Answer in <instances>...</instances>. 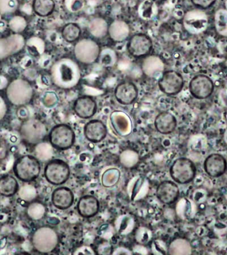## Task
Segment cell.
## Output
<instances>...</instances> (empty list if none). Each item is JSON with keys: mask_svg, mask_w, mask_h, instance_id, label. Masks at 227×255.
Wrapping results in <instances>:
<instances>
[{"mask_svg": "<svg viewBox=\"0 0 227 255\" xmlns=\"http://www.w3.org/2000/svg\"><path fill=\"white\" fill-rule=\"evenodd\" d=\"M51 75L54 85L63 89H73L77 86L81 78L79 65L69 58H64L54 63Z\"/></svg>", "mask_w": 227, "mask_h": 255, "instance_id": "6da1fadb", "label": "cell"}, {"mask_svg": "<svg viewBox=\"0 0 227 255\" xmlns=\"http://www.w3.org/2000/svg\"><path fill=\"white\" fill-rule=\"evenodd\" d=\"M14 174L19 180L29 183L35 181L41 173V163L33 155H23L14 163Z\"/></svg>", "mask_w": 227, "mask_h": 255, "instance_id": "7a4b0ae2", "label": "cell"}, {"mask_svg": "<svg viewBox=\"0 0 227 255\" xmlns=\"http://www.w3.org/2000/svg\"><path fill=\"white\" fill-rule=\"evenodd\" d=\"M31 243L38 252L51 253L59 245V235L57 231L51 227H41L32 235Z\"/></svg>", "mask_w": 227, "mask_h": 255, "instance_id": "3957f363", "label": "cell"}, {"mask_svg": "<svg viewBox=\"0 0 227 255\" xmlns=\"http://www.w3.org/2000/svg\"><path fill=\"white\" fill-rule=\"evenodd\" d=\"M169 173L175 182L184 185L193 181L196 176L197 168L191 159L179 157L173 161Z\"/></svg>", "mask_w": 227, "mask_h": 255, "instance_id": "277c9868", "label": "cell"}, {"mask_svg": "<svg viewBox=\"0 0 227 255\" xmlns=\"http://www.w3.org/2000/svg\"><path fill=\"white\" fill-rule=\"evenodd\" d=\"M8 100L13 105L23 106L29 103L33 95L31 84L23 79H16L8 85L7 92Z\"/></svg>", "mask_w": 227, "mask_h": 255, "instance_id": "5b68a950", "label": "cell"}, {"mask_svg": "<svg viewBox=\"0 0 227 255\" xmlns=\"http://www.w3.org/2000/svg\"><path fill=\"white\" fill-rule=\"evenodd\" d=\"M49 140L54 148L65 150L75 143V133L70 126L61 124L55 126L50 131Z\"/></svg>", "mask_w": 227, "mask_h": 255, "instance_id": "8992f818", "label": "cell"}, {"mask_svg": "<svg viewBox=\"0 0 227 255\" xmlns=\"http://www.w3.org/2000/svg\"><path fill=\"white\" fill-rule=\"evenodd\" d=\"M74 53L80 63L91 65L95 63L101 55V47L94 40L84 38L76 43Z\"/></svg>", "mask_w": 227, "mask_h": 255, "instance_id": "52a82bcc", "label": "cell"}, {"mask_svg": "<svg viewBox=\"0 0 227 255\" xmlns=\"http://www.w3.org/2000/svg\"><path fill=\"white\" fill-rule=\"evenodd\" d=\"M70 167L65 161L59 159H52L45 165L44 175L48 182L54 185H61L69 178Z\"/></svg>", "mask_w": 227, "mask_h": 255, "instance_id": "ba28073f", "label": "cell"}, {"mask_svg": "<svg viewBox=\"0 0 227 255\" xmlns=\"http://www.w3.org/2000/svg\"><path fill=\"white\" fill-rule=\"evenodd\" d=\"M47 128L41 121L35 119L27 120L21 125L20 135L25 142L37 144L46 136Z\"/></svg>", "mask_w": 227, "mask_h": 255, "instance_id": "9c48e42d", "label": "cell"}, {"mask_svg": "<svg viewBox=\"0 0 227 255\" xmlns=\"http://www.w3.org/2000/svg\"><path fill=\"white\" fill-rule=\"evenodd\" d=\"M160 91L169 96L176 95L184 87V79L178 72L169 70L165 71L158 81Z\"/></svg>", "mask_w": 227, "mask_h": 255, "instance_id": "30bf717a", "label": "cell"}, {"mask_svg": "<svg viewBox=\"0 0 227 255\" xmlns=\"http://www.w3.org/2000/svg\"><path fill=\"white\" fill-rule=\"evenodd\" d=\"M152 49V40L148 35L143 33H137L131 36L127 44L129 55L137 59L147 57Z\"/></svg>", "mask_w": 227, "mask_h": 255, "instance_id": "8fae6325", "label": "cell"}, {"mask_svg": "<svg viewBox=\"0 0 227 255\" xmlns=\"http://www.w3.org/2000/svg\"><path fill=\"white\" fill-rule=\"evenodd\" d=\"M214 83L208 76L198 75L193 77L189 84L191 95L195 99L204 100L210 97L214 91Z\"/></svg>", "mask_w": 227, "mask_h": 255, "instance_id": "7c38bea8", "label": "cell"}, {"mask_svg": "<svg viewBox=\"0 0 227 255\" xmlns=\"http://www.w3.org/2000/svg\"><path fill=\"white\" fill-rule=\"evenodd\" d=\"M208 24V17L201 9L187 11L183 17V26L191 34L203 33L207 29Z\"/></svg>", "mask_w": 227, "mask_h": 255, "instance_id": "4fadbf2b", "label": "cell"}, {"mask_svg": "<svg viewBox=\"0 0 227 255\" xmlns=\"http://www.w3.org/2000/svg\"><path fill=\"white\" fill-rule=\"evenodd\" d=\"M25 39L19 33L0 39V60L19 53L25 46Z\"/></svg>", "mask_w": 227, "mask_h": 255, "instance_id": "5bb4252c", "label": "cell"}, {"mask_svg": "<svg viewBox=\"0 0 227 255\" xmlns=\"http://www.w3.org/2000/svg\"><path fill=\"white\" fill-rule=\"evenodd\" d=\"M204 170L209 177L217 178L222 176L227 169V161L219 153H211L205 159Z\"/></svg>", "mask_w": 227, "mask_h": 255, "instance_id": "9a60e30c", "label": "cell"}, {"mask_svg": "<svg viewBox=\"0 0 227 255\" xmlns=\"http://www.w3.org/2000/svg\"><path fill=\"white\" fill-rule=\"evenodd\" d=\"M138 94L136 85L129 81L118 84L114 91L115 99L123 105H129L134 103L138 97Z\"/></svg>", "mask_w": 227, "mask_h": 255, "instance_id": "2e32d148", "label": "cell"}, {"mask_svg": "<svg viewBox=\"0 0 227 255\" xmlns=\"http://www.w3.org/2000/svg\"><path fill=\"white\" fill-rule=\"evenodd\" d=\"M110 121L114 130L120 136H127L132 131L131 119L122 111H114L110 117Z\"/></svg>", "mask_w": 227, "mask_h": 255, "instance_id": "e0dca14e", "label": "cell"}, {"mask_svg": "<svg viewBox=\"0 0 227 255\" xmlns=\"http://www.w3.org/2000/svg\"><path fill=\"white\" fill-rule=\"evenodd\" d=\"M73 109L76 115L80 119H89L97 113V104L93 97L83 96L76 100Z\"/></svg>", "mask_w": 227, "mask_h": 255, "instance_id": "ac0fdd59", "label": "cell"}, {"mask_svg": "<svg viewBox=\"0 0 227 255\" xmlns=\"http://www.w3.org/2000/svg\"><path fill=\"white\" fill-rule=\"evenodd\" d=\"M156 195L161 203L166 205L173 204L179 197L178 185L173 181H163L157 187Z\"/></svg>", "mask_w": 227, "mask_h": 255, "instance_id": "d6986e66", "label": "cell"}, {"mask_svg": "<svg viewBox=\"0 0 227 255\" xmlns=\"http://www.w3.org/2000/svg\"><path fill=\"white\" fill-rule=\"evenodd\" d=\"M84 133L86 138L91 142H101L107 136V128L103 122L93 120L85 126Z\"/></svg>", "mask_w": 227, "mask_h": 255, "instance_id": "ffe728a7", "label": "cell"}, {"mask_svg": "<svg viewBox=\"0 0 227 255\" xmlns=\"http://www.w3.org/2000/svg\"><path fill=\"white\" fill-rule=\"evenodd\" d=\"M74 200H75V196L73 192L68 187H58L52 193V203L56 208L61 210L70 208L73 205Z\"/></svg>", "mask_w": 227, "mask_h": 255, "instance_id": "44dd1931", "label": "cell"}, {"mask_svg": "<svg viewBox=\"0 0 227 255\" xmlns=\"http://www.w3.org/2000/svg\"><path fill=\"white\" fill-rule=\"evenodd\" d=\"M154 125L155 129L161 134H170L176 129L177 121L173 114L163 112L155 118Z\"/></svg>", "mask_w": 227, "mask_h": 255, "instance_id": "7402d4cb", "label": "cell"}, {"mask_svg": "<svg viewBox=\"0 0 227 255\" xmlns=\"http://www.w3.org/2000/svg\"><path fill=\"white\" fill-rule=\"evenodd\" d=\"M99 201L93 195H87L82 197L77 204L78 213L84 218H91L99 213Z\"/></svg>", "mask_w": 227, "mask_h": 255, "instance_id": "603a6c76", "label": "cell"}, {"mask_svg": "<svg viewBox=\"0 0 227 255\" xmlns=\"http://www.w3.org/2000/svg\"><path fill=\"white\" fill-rule=\"evenodd\" d=\"M129 31V25L125 21L117 20L109 26L108 34L113 41L121 42L127 39Z\"/></svg>", "mask_w": 227, "mask_h": 255, "instance_id": "cb8c5ba5", "label": "cell"}, {"mask_svg": "<svg viewBox=\"0 0 227 255\" xmlns=\"http://www.w3.org/2000/svg\"><path fill=\"white\" fill-rule=\"evenodd\" d=\"M19 183L13 175L7 174L0 177V195L5 197L15 195L19 190Z\"/></svg>", "mask_w": 227, "mask_h": 255, "instance_id": "d4e9b609", "label": "cell"}, {"mask_svg": "<svg viewBox=\"0 0 227 255\" xmlns=\"http://www.w3.org/2000/svg\"><path fill=\"white\" fill-rule=\"evenodd\" d=\"M167 253L170 255H189L192 253V247L187 239H174L169 245Z\"/></svg>", "mask_w": 227, "mask_h": 255, "instance_id": "484cf974", "label": "cell"}, {"mask_svg": "<svg viewBox=\"0 0 227 255\" xmlns=\"http://www.w3.org/2000/svg\"><path fill=\"white\" fill-rule=\"evenodd\" d=\"M32 7L37 15L47 17L55 10V2L54 0H33Z\"/></svg>", "mask_w": 227, "mask_h": 255, "instance_id": "4316f807", "label": "cell"}, {"mask_svg": "<svg viewBox=\"0 0 227 255\" xmlns=\"http://www.w3.org/2000/svg\"><path fill=\"white\" fill-rule=\"evenodd\" d=\"M62 37L68 43L79 41L81 35V29L78 24L69 23L64 26L61 31Z\"/></svg>", "mask_w": 227, "mask_h": 255, "instance_id": "83f0119b", "label": "cell"}, {"mask_svg": "<svg viewBox=\"0 0 227 255\" xmlns=\"http://www.w3.org/2000/svg\"><path fill=\"white\" fill-rule=\"evenodd\" d=\"M89 30L92 35L95 37L102 38L107 35L109 25L103 18H95L90 23Z\"/></svg>", "mask_w": 227, "mask_h": 255, "instance_id": "f1b7e54d", "label": "cell"}, {"mask_svg": "<svg viewBox=\"0 0 227 255\" xmlns=\"http://www.w3.org/2000/svg\"><path fill=\"white\" fill-rule=\"evenodd\" d=\"M215 27L219 35L227 37V9H220L215 13Z\"/></svg>", "mask_w": 227, "mask_h": 255, "instance_id": "f546056e", "label": "cell"}, {"mask_svg": "<svg viewBox=\"0 0 227 255\" xmlns=\"http://www.w3.org/2000/svg\"><path fill=\"white\" fill-rule=\"evenodd\" d=\"M120 175V171L117 168L107 169L102 175V185L107 188L114 187L119 182Z\"/></svg>", "mask_w": 227, "mask_h": 255, "instance_id": "4dcf8cb0", "label": "cell"}, {"mask_svg": "<svg viewBox=\"0 0 227 255\" xmlns=\"http://www.w3.org/2000/svg\"><path fill=\"white\" fill-rule=\"evenodd\" d=\"M119 162L126 168H131L138 163V153L132 149H127L123 150L119 155Z\"/></svg>", "mask_w": 227, "mask_h": 255, "instance_id": "1f68e13d", "label": "cell"}, {"mask_svg": "<svg viewBox=\"0 0 227 255\" xmlns=\"http://www.w3.org/2000/svg\"><path fill=\"white\" fill-rule=\"evenodd\" d=\"M138 11L143 19H151L157 13L156 5L151 0H145L139 5Z\"/></svg>", "mask_w": 227, "mask_h": 255, "instance_id": "d6a6232c", "label": "cell"}, {"mask_svg": "<svg viewBox=\"0 0 227 255\" xmlns=\"http://www.w3.org/2000/svg\"><path fill=\"white\" fill-rule=\"evenodd\" d=\"M19 7L18 0H0V14L10 15L17 11Z\"/></svg>", "mask_w": 227, "mask_h": 255, "instance_id": "836d02e7", "label": "cell"}, {"mask_svg": "<svg viewBox=\"0 0 227 255\" xmlns=\"http://www.w3.org/2000/svg\"><path fill=\"white\" fill-rule=\"evenodd\" d=\"M151 231L145 227H139L135 233V238L139 245H144L151 239Z\"/></svg>", "mask_w": 227, "mask_h": 255, "instance_id": "e575fe53", "label": "cell"}, {"mask_svg": "<svg viewBox=\"0 0 227 255\" xmlns=\"http://www.w3.org/2000/svg\"><path fill=\"white\" fill-rule=\"evenodd\" d=\"M85 0H65V5L69 11L77 12L85 6Z\"/></svg>", "mask_w": 227, "mask_h": 255, "instance_id": "d590c367", "label": "cell"}, {"mask_svg": "<svg viewBox=\"0 0 227 255\" xmlns=\"http://www.w3.org/2000/svg\"><path fill=\"white\" fill-rule=\"evenodd\" d=\"M216 1L217 0H191L193 5L203 9L211 7Z\"/></svg>", "mask_w": 227, "mask_h": 255, "instance_id": "8d00e7d4", "label": "cell"}, {"mask_svg": "<svg viewBox=\"0 0 227 255\" xmlns=\"http://www.w3.org/2000/svg\"><path fill=\"white\" fill-rule=\"evenodd\" d=\"M6 113H7V105L3 98L0 96V121L3 119Z\"/></svg>", "mask_w": 227, "mask_h": 255, "instance_id": "74e56055", "label": "cell"}, {"mask_svg": "<svg viewBox=\"0 0 227 255\" xmlns=\"http://www.w3.org/2000/svg\"><path fill=\"white\" fill-rule=\"evenodd\" d=\"M113 254L114 255H131L133 253L129 251L128 249L126 248H123V247H118L115 251H114Z\"/></svg>", "mask_w": 227, "mask_h": 255, "instance_id": "f35d334b", "label": "cell"}]
</instances>
